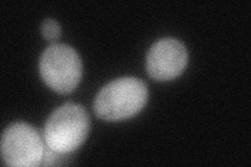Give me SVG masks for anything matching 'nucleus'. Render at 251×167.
<instances>
[{
  "label": "nucleus",
  "mask_w": 251,
  "mask_h": 167,
  "mask_svg": "<svg viewBox=\"0 0 251 167\" xmlns=\"http://www.w3.org/2000/svg\"><path fill=\"white\" fill-rule=\"evenodd\" d=\"M44 144L40 134L28 123L15 122L1 138L3 162L11 167H36L42 164Z\"/></svg>",
  "instance_id": "nucleus-4"
},
{
  "label": "nucleus",
  "mask_w": 251,
  "mask_h": 167,
  "mask_svg": "<svg viewBox=\"0 0 251 167\" xmlns=\"http://www.w3.org/2000/svg\"><path fill=\"white\" fill-rule=\"evenodd\" d=\"M41 33L47 41L56 42L61 36V26L56 20L47 18L42 22Z\"/></svg>",
  "instance_id": "nucleus-6"
},
{
  "label": "nucleus",
  "mask_w": 251,
  "mask_h": 167,
  "mask_svg": "<svg viewBox=\"0 0 251 167\" xmlns=\"http://www.w3.org/2000/svg\"><path fill=\"white\" fill-rule=\"evenodd\" d=\"M90 130V117L77 103L67 102L49 117L44 126L47 147L58 155L75 152L85 142Z\"/></svg>",
  "instance_id": "nucleus-2"
},
{
  "label": "nucleus",
  "mask_w": 251,
  "mask_h": 167,
  "mask_svg": "<svg viewBox=\"0 0 251 167\" xmlns=\"http://www.w3.org/2000/svg\"><path fill=\"white\" fill-rule=\"evenodd\" d=\"M149 97L147 85L136 77H121L106 85L96 99L97 116L107 121L131 118L144 109Z\"/></svg>",
  "instance_id": "nucleus-1"
},
{
  "label": "nucleus",
  "mask_w": 251,
  "mask_h": 167,
  "mask_svg": "<svg viewBox=\"0 0 251 167\" xmlns=\"http://www.w3.org/2000/svg\"><path fill=\"white\" fill-rule=\"evenodd\" d=\"M188 61L185 46L179 40L164 38L157 41L148 52V73L156 81H171L181 74Z\"/></svg>",
  "instance_id": "nucleus-5"
},
{
  "label": "nucleus",
  "mask_w": 251,
  "mask_h": 167,
  "mask_svg": "<svg viewBox=\"0 0 251 167\" xmlns=\"http://www.w3.org/2000/svg\"><path fill=\"white\" fill-rule=\"evenodd\" d=\"M41 77L53 91L73 92L82 78V62L77 52L66 44H52L43 51L39 63Z\"/></svg>",
  "instance_id": "nucleus-3"
}]
</instances>
